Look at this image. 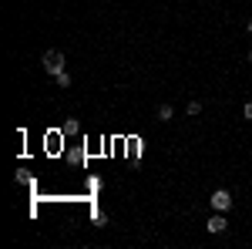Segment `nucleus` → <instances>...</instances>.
<instances>
[{"mask_svg": "<svg viewBox=\"0 0 252 249\" xmlns=\"http://www.w3.org/2000/svg\"><path fill=\"white\" fill-rule=\"evenodd\" d=\"M54 81H58L61 88H71V81H74V77L67 74V71H61V74H58V77H54Z\"/></svg>", "mask_w": 252, "mask_h": 249, "instance_id": "nucleus-5", "label": "nucleus"}, {"mask_svg": "<svg viewBox=\"0 0 252 249\" xmlns=\"http://www.w3.org/2000/svg\"><path fill=\"white\" fill-rule=\"evenodd\" d=\"M172 118H175L172 105H161V108H158V121H172Z\"/></svg>", "mask_w": 252, "mask_h": 249, "instance_id": "nucleus-4", "label": "nucleus"}, {"mask_svg": "<svg viewBox=\"0 0 252 249\" xmlns=\"http://www.w3.org/2000/svg\"><path fill=\"white\" fill-rule=\"evenodd\" d=\"M40 64H44V71H47V74H54V77H58L61 71H64V54H61V51H44Z\"/></svg>", "mask_w": 252, "mask_h": 249, "instance_id": "nucleus-1", "label": "nucleus"}, {"mask_svg": "<svg viewBox=\"0 0 252 249\" xmlns=\"http://www.w3.org/2000/svg\"><path fill=\"white\" fill-rule=\"evenodd\" d=\"M249 34H252V20H249Z\"/></svg>", "mask_w": 252, "mask_h": 249, "instance_id": "nucleus-7", "label": "nucleus"}, {"mask_svg": "<svg viewBox=\"0 0 252 249\" xmlns=\"http://www.w3.org/2000/svg\"><path fill=\"white\" fill-rule=\"evenodd\" d=\"M249 61H252V51H249Z\"/></svg>", "mask_w": 252, "mask_h": 249, "instance_id": "nucleus-8", "label": "nucleus"}, {"mask_svg": "<svg viewBox=\"0 0 252 249\" xmlns=\"http://www.w3.org/2000/svg\"><path fill=\"white\" fill-rule=\"evenodd\" d=\"M242 118H246V121H252V101H246V108H242Z\"/></svg>", "mask_w": 252, "mask_h": 249, "instance_id": "nucleus-6", "label": "nucleus"}, {"mask_svg": "<svg viewBox=\"0 0 252 249\" xmlns=\"http://www.w3.org/2000/svg\"><path fill=\"white\" fill-rule=\"evenodd\" d=\"M209 206H212L215 212H229L232 209V195H229L225 189H215L212 195H209Z\"/></svg>", "mask_w": 252, "mask_h": 249, "instance_id": "nucleus-2", "label": "nucleus"}, {"mask_svg": "<svg viewBox=\"0 0 252 249\" xmlns=\"http://www.w3.org/2000/svg\"><path fill=\"white\" fill-rule=\"evenodd\" d=\"M205 229L212 232V236H219V232H225V229H229V222H225V215L219 212V215H209V222H205Z\"/></svg>", "mask_w": 252, "mask_h": 249, "instance_id": "nucleus-3", "label": "nucleus"}]
</instances>
